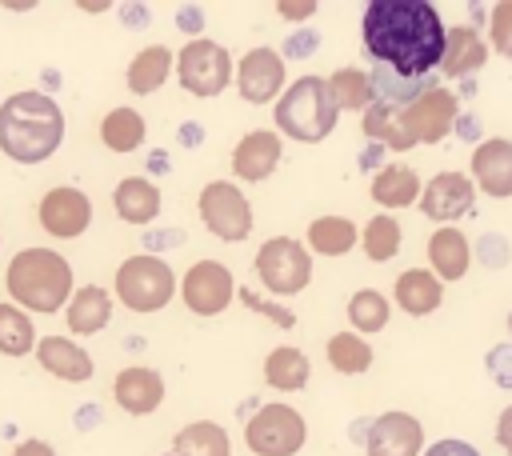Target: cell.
<instances>
[{"label":"cell","instance_id":"29","mask_svg":"<svg viewBox=\"0 0 512 456\" xmlns=\"http://www.w3.org/2000/svg\"><path fill=\"white\" fill-rule=\"evenodd\" d=\"M360 244V232L348 216H316L308 224V252H320V256H344L348 248Z\"/></svg>","mask_w":512,"mask_h":456},{"label":"cell","instance_id":"21","mask_svg":"<svg viewBox=\"0 0 512 456\" xmlns=\"http://www.w3.org/2000/svg\"><path fill=\"white\" fill-rule=\"evenodd\" d=\"M484 60H488V44L472 24H460V28L444 32V56H440L444 76H472Z\"/></svg>","mask_w":512,"mask_h":456},{"label":"cell","instance_id":"47","mask_svg":"<svg viewBox=\"0 0 512 456\" xmlns=\"http://www.w3.org/2000/svg\"><path fill=\"white\" fill-rule=\"evenodd\" d=\"M164 456H180V452H164Z\"/></svg>","mask_w":512,"mask_h":456},{"label":"cell","instance_id":"41","mask_svg":"<svg viewBox=\"0 0 512 456\" xmlns=\"http://www.w3.org/2000/svg\"><path fill=\"white\" fill-rule=\"evenodd\" d=\"M276 12H280L284 20H308V16L316 12V0H280Z\"/></svg>","mask_w":512,"mask_h":456},{"label":"cell","instance_id":"7","mask_svg":"<svg viewBox=\"0 0 512 456\" xmlns=\"http://www.w3.org/2000/svg\"><path fill=\"white\" fill-rule=\"evenodd\" d=\"M256 276L276 296H296L312 284V252L296 236H272L256 252Z\"/></svg>","mask_w":512,"mask_h":456},{"label":"cell","instance_id":"13","mask_svg":"<svg viewBox=\"0 0 512 456\" xmlns=\"http://www.w3.org/2000/svg\"><path fill=\"white\" fill-rule=\"evenodd\" d=\"M420 212L428 216V220H436V224H452V220H460V216H468L472 212V204H476V184H472V176H464V172H436L424 188H420Z\"/></svg>","mask_w":512,"mask_h":456},{"label":"cell","instance_id":"8","mask_svg":"<svg viewBox=\"0 0 512 456\" xmlns=\"http://www.w3.org/2000/svg\"><path fill=\"white\" fill-rule=\"evenodd\" d=\"M308 440V424L292 404H260L244 424V444L256 456H296Z\"/></svg>","mask_w":512,"mask_h":456},{"label":"cell","instance_id":"46","mask_svg":"<svg viewBox=\"0 0 512 456\" xmlns=\"http://www.w3.org/2000/svg\"><path fill=\"white\" fill-rule=\"evenodd\" d=\"M508 332H512V312H508Z\"/></svg>","mask_w":512,"mask_h":456},{"label":"cell","instance_id":"34","mask_svg":"<svg viewBox=\"0 0 512 456\" xmlns=\"http://www.w3.org/2000/svg\"><path fill=\"white\" fill-rule=\"evenodd\" d=\"M388 316H392V308H388V296L384 292H376V288L352 292V300H348V324H352L356 336L380 332L388 324Z\"/></svg>","mask_w":512,"mask_h":456},{"label":"cell","instance_id":"17","mask_svg":"<svg viewBox=\"0 0 512 456\" xmlns=\"http://www.w3.org/2000/svg\"><path fill=\"white\" fill-rule=\"evenodd\" d=\"M280 156H284V140H280L272 128H252V132L240 136V144L232 148V176L260 184V180H268V176L276 172Z\"/></svg>","mask_w":512,"mask_h":456},{"label":"cell","instance_id":"12","mask_svg":"<svg viewBox=\"0 0 512 456\" xmlns=\"http://www.w3.org/2000/svg\"><path fill=\"white\" fill-rule=\"evenodd\" d=\"M36 220H40V228H44L48 236H56V240H76V236H84L88 224H92V200H88V192H80V188H72V184L48 188V192L40 196V204H36Z\"/></svg>","mask_w":512,"mask_h":456},{"label":"cell","instance_id":"32","mask_svg":"<svg viewBox=\"0 0 512 456\" xmlns=\"http://www.w3.org/2000/svg\"><path fill=\"white\" fill-rule=\"evenodd\" d=\"M324 356H328V364H332L336 372H344V376H360V372L372 368V344H368L364 336H356V332H336V336H328Z\"/></svg>","mask_w":512,"mask_h":456},{"label":"cell","instance_id":"37","mask_svg":"<svg viewBox=\"0 0 512 456\" xmlns=\"http://www.w3.org/2000/svg\"><path fill=\"white\" fill-rule=\"evenodd\" d=\"M488 40H492V48L504 60H512V0H500L492 8V16H488Z\"/></svg>","mask_w":512,"mask_h":456},{"label":"cell","instance_id":"35","mask_svg":"<svg viewBox=\"0 0 512 456\" xmlns=\"http://www.w3.org/2000/svg\"><path fill=\"white\" fill-rule=\"evenodd\" d=\"M36 328H32V316L16 304H0V352L4 356H28L36 352Z\"/></svg>","mask_w":512,"mask_h":456},{"label":"cell","instance_id":"31","mask_svg":"<svg viewBox=\"0 0 512 456\" xmlns=\"http://www.w3.org/2000/svg\"><path fill=\"white\" fill-rule=\"evenodd\" d=\"M172 452H180V456H228L232 444L216 420H192L172 436Z\"/></svg>","mask_w":512,"mask_h":456},{"label":"cell","instance_id":"38","mask_svg":"<svg viewBox=\"0 0 512 456\" xmlns=\"http://www.w3.org/2000/svg\"><path fill=\"white\" fill-rule=\"evenodd\" d=\"M488 376L500 384V388H512V344H496L488 352Z\"/></svg>","mask_w":512,"mask_h":456},{"label":"cell","instance_id":"16","mask_svg":"<svg viewBox=\"0 0 512 456\" xmlns=\"http://www.w3.org/2000/svg\"><path fill=\"white\" fill-rule=\"evenodd\" d=\"M472 184L496 200L512 196V140L504 136H488L472 148Z\"/></svg>","mask_w":512,"mask_h":456},{"label":"cell","instance_id":"44","mask_svg":"<svg viewBox=\"0 0 512 456\" xmlns=\"http://www.w3.org/2000/svg\"><path fill=\"white\" fill-rule=\"evenodd\" d=\"M80 8H84V12H104V8H108V4H104V0H84V4H80Z\"/></svg>","mask_w":512,"mask_h":456},{"label":"cell","instance_id":"18","mask_svg":"<svg viewBox=\"0 0 512 456\" xmlns=\"http://www.w3.org/2000/svg\"><path fill=\"white\" fill-rule=\"evenodd\" d=\"M112 396H116V404H120L128 416H148V412H156L160 400H164V376H160L156 368L132 364V368H124V372L116 376Z\"/></svg>","mask_w":512,"mask_h":456},{"label":"cell","instance_id":"19","mask_svg":"<svg viewBox=\"0 0 512 456\" xmlns=\"http://www.w3.org/2000/svg\"><path fill=\"white\" fill-rule=\"evenodd\" d=\"M36 360H40L44 372H52L56 380H68V384H84L96 372L92 356L76 340H68V336H44V340H36Z\"/></svg>","mask_w":512,"mask_h":456},{"label":"cell","instance_id":"30","mask_svg":"<svg viewBox=\"0 0 512 456\" xmlns=\"http://www.w3.org/2000/svg\"><path fill=\"white\" fill-rule=\"evenodd\" d=\"M144 136H148V124H144V116L136 112V108H112V112H104V120H100V140H104V148H112V152H136L140 144H144Z\"/></svg>","mask_w":512,"mask_h":456},{"label":"cell","instance_id":"39","mask_svg":"<svg viewBox=\"0 0 512 456\" xmlns=\"http://www.w3.org/2000/svg\"><path fill=\"white\" fill-rule=\"evenodd\" d=\"M240 300H244L248 308H256L260 316H272V320H276L280 328H292V312H280L276 304H268V300H260V296H256L252 288H240Z\"/></svg>","mask_w":512,"mask_h":456},{"label":"cell","instance_id":"15","mask_svg":"<svg viewBox=\"0 0 512 456\" xmlns=\"http://www.w3.org/2000/svg\"><path fill=\"white\" fill-rule=\"evenodd\" d=\"M368 456H420L424 452V424L412 412H384L364 432Z\"/></svg>","mask_w":512,"mask_h":456},{"label":"cell","instance_id":"22","mask_svg":"<svg viewBox=\"0 0 512 456\" xmlns=\"http://www.w3.org/2000/svg\"><path fill=\"white\" fill-rule=\"evenodd\" d=\"M428 260H432V272H436V280L444 284V280H464V272H468V264H472V244L464 240V232L460 228H436L432 236H428Z\"/></svg>","mask_w":512,"mask_h":456},{"label":"cell","instance_id":"40","mask_svg":"<svg viewBox=\"0 0 512 456\" xmlns=\"http://www.w3.org/2000/svg\"><path fill=\"white\" fill-rule=\"evenodd\" d=\"M420 456H480L468 440H456V436H444V440H432Z\"/></svg>","mask_w":512,"mask_h":456},{"label":"cell","instance_id":"10","mask_svg":"<svg viewBox=\"0 0 512 456\" xmlns=\"http://www.w3.org/2000/svg\"><path fill=\"white\" fill-rule=\"evenodd\" d=\"M400 116H404V128H408L412 144H440V140L456 128L460 100H456L452 88L432 84V88H424L416 100L400 104Z\"/></svg>","mask_w":512,"mask_h":456},{"label":"cell","instance_id":"42","mask_svg":"<svg viewBox=\"0 0 512 456\" xmlns=\"http://www.w3.org/2000/svg\"><path fill=\"white\" fill-rule=\"evenodd\" d=\"M8 456H56V448L48 444V440H36V436H28V440H20Z\"/></svg>","mask_w":512,"mask_h":456},{"label":"cell","instance_id":"20","mask_svg":"<svg viewBox=\"0 0 512 456\" xmlns=\"http://www.w3.org/2000/svg\"><path fill=\"white\" fill-rule=\"evenodd\" d=\"M64 320H68V332L72 336H92V332L108 328V320H112V296H108V288H100V284L72 288V296L64 304Z\"/></svg>","mask_w":512,"mask_h":456},{"label":"cell","instance_id":"33","mask_svg":"<svg viewBox=\"0 0 512 456\" xmlns=\"http://www.w3.org/2000/svg\"><path fill=\"white\" fill-rule=\"evenodd\" d=\"M328 96H332L336 112H340V108L364 112V108L376 100L372 80H368V72H360V68H340V72H332V76H328Z\"/></svg>","mask_w":512,"mask_h":456},{"label":"cell","instance_id":"36","mask_svg":"<svg viewBox=\"0 0 512 456\" xmlns=\"http://www.w3.org/2000/svg\"><path fill=\"white\" fill-rule=\"evenodd\" d=\"M360 248H364V256L376 260V264L392 260V256L400 252V224H396V216H392V212H376V216L364 224V232H360Z\"/></svg>","mask_w":512,"mask_h":456},{"label":"cell","instance_id":"27","mask_svg":"<svg viewBox=\"0 0 512 456\" xmlns=\"http://www.w3.org/2000/svg\"><path fill=\"white\" fill-rule=\"evenodd\" d=\"M308 376H312V364H308V356H304L300 348H292V344H280V348H272V352L264 356V380H268L276 392H300V388L308 384Z\"/></svg>","mask_w":512,"mask_h":456},{"label":"cell","instance_id":"23","mask_svg":"<svg viewBox=\"0 0 512 456\" xmlns=\"http://www.w3.org/2000/svg\"><path fill=\"white\" fill-rule=\"evenodd\" d=\"M392 296H396L400 312H408V316H428V312L440 308V300H444V284L436 280L432 268H408V272L396 276Z\"/></svg>","mask_w":512,"mask_h":456},{"label":"cell","instance_id":"45","mask_svg":"<svg viewBox=\"0 0 512 456\" xmlns=\"http://www.w3.org/2000/svg\"><path fill=\"white\" fill-rule=\"evenodd\" d=\"M180 24H184V28H188V32H196V24H200V20H196V12H192V8H188V12H184V20H180Z\"/></svg>","mask_w":512,"mask_h":456},{"label":"cell","instance_id":"3","mask_svg":"<svg viewBox=\"0 0 512 456\" xmlns=\"http://www.w3.org/2000/svg\"><path fill=\"white\" fill-rule=\"evenodd\" d=\"M4 288L24 312H56L72 296V264L56 248H20L4 268Z\"/></svg>","mask_w":512,"mask_h":456},{"label":"cell","instance_id":"4","mask_svg":"<svg viewBox=\"0 0 512 456\" xmlns=\"http://www.w3.org/2000/svg\"><path fill=\"white\" fill-rule=\"evenodd\" d=\"M340 112L328 96L324 76H300L276 100V136H292L300 144H320L336 128Z\"/></svg>","mask_w":512,"mask_h":456},{"label":"cell","instance_id":"26","mask_svg":"<svg viewBox=\"0 0 512 456\" xmlns=\"http://www.w3.org/2000/svg\"><path fill=\"white\" fill-rule=\"evenodd\" d=\"M420 176L408 168V164H384L380 172H376V180H372V200L380 204V208H388V212H396V208H408V204H416L420 200Z\"/></svg>","mask_w":512,"mask_h":456},{"label":"cell","instance_id":"2","mask_svg":"<svg viewBox=\"0 0 512 456\" xmlns=\"http://www.w3.org/2000/svg\"><path fill=\"white\" fill-rule=\"evenodd\" d=\"M64 140V112L48 92L24 88L0 104V152L16 164L48 160Z\"/></svg>","mask_w":512,"mask_h":456},{"label":"cell","instance_id":"43","mask_svg":"<svg viewBox=\"0 0 512 456\" xmlns=\"http://www.w3.org/2000/svg\"><path fill=\"white\" fill-rule=\"evenodd\" d=\"M496 444L512 456V404L500 412V420H496Z\"/></svg>","mask_w":512,"mask_h":456},{"label":"cell","instance_id":"25","mask_svg":"<svg viewBox=\"0 0 512 456\" xmlns=\"http://www.w3.org/2000/svg\"><path fill=\"white\" fill-rule=\"evenodd\" d=\"M360 132L368 140H380L384 148L392 152H404V148H416L408 128H404V116H400V104H388V100H372L364 108V120H360Z\"/></svg>","mask_w":512,"mask_h":456},{"label":"cell","instance_id":"28","mask_svg":"<svg viewBox=\"0 0 512 456\" xmlns=\"http://www.w3.org/2000/svg\"><path fill=\"white\" fill-rule=\"evenodd\" d=\"M168 72H172V48L148 44V48H140V52L132 56V64H128V88H132L136 96H152V92L168 80Z\"/></svg>","mask_w":512,"mask_h":456},{"label":"cell","instance_id":"5","mask_svg":"<svg viewBox=\"0 0 512 456\" xmlns=\"http://www.w3.org/2000/svg\"><path fill=\"white\" fill-rule=\"evenodd\" d=\"M176 292V272L168 260L136 252L116 268V300L128 312H160Z\"/></svg>","mask_w":512,"mask_h":456},{"label":"cell","instance_id":"1","mask_svg":"<svg viewBox=\"0 0 512 456\" xmlns=\"http://www.w3.org/2000/svg\"><path fill=\"white\" fill-rule=\"evenodd\" d=\"M444 20L428 0H372L360 20L364 52L376 68H388L404 80H428L444 56Z\"/></svg>","mask_w":512,"mask_h":456},{"label":"cell","instance_id":"14","mask_svg":"<svg viewBox=\"0 0 512 456\" xmlns=\"http://www.w3.org/2000/svg\"><path fill=\"white\" fill-rule=\"evenodd\" d=\"M232 80L248 104L280 100L284 92V60L272 48H252L240 56V68H232Z\"/></svg>","mask_w":512,"mask_h":456},{"label":"cell","instance_id":"24","mask_svg":"<svg viewBox=\"0 0 512 456\" xmlns=\"http://www.w3.org/2000/svg\"><path fill=\"white\" fill-rule=\"evenodd\" d=\"M112 204L124 224H152L160 216V188L148 176H124L112 192Z\"/></svg>","mask_w":512,"mask_h":456},{"label":"cell","instance_id":"6","mask_svg":"<svg viewBox=\"0 0 512 456\" xmlns=\"http://www.w3.org/2000/svg\"><path fill=\"white\" fill-rule=\"evenodd\" d=\"M172 64H176V80L188 96L208 100V96H220L232 84V56H228L224 44H216L208 36H192Z\"/></svg>","mask_w":512,"mask_h":456},{"label":"cell","instance_id":"9","mask_svg":"<svg viewBox=\"0 0 512 456\" xmlns=\"http://www.w3.org/2000/svg\"><path fill=\"white\" fill-rule=\"evenodd\" d=\"M196 208H200V220L212 236L228 240V244H240L248 240L252 232V204L248 196L240 192V184L232 180H208L196 196Z\"/></svg>","mask_w":512,"mask_h":456},{"label":"cell","instance_id":"11","mask_svg":"<svg viewBox=\"0 0 512 456\" xmlns=\"http://www.w3.org/2000/svg\"><path fill=\"white\" fill-rule=\"evenodd\" d=\"M180 296H184L188 312H196V316H220L232 304V296H236V280H232L228 264H220V260H196L184 272V280H180Z\"/></svg>","mask_w":512,"mask_h":456}]
</instances>
